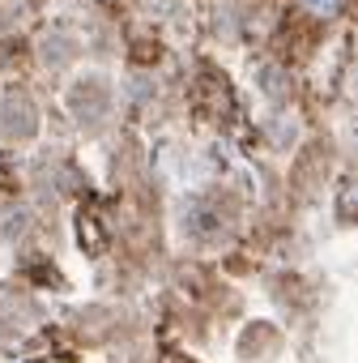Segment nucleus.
Here are the masks:
<instances>
[{"instance_id":"obj_1","label":"nucleus","mask_w":358,"mask_h":363,"mask_svg":"<svg viewBox=\"0 0 358 363\" xmlns=\"http://www.w3.org/2000/svg\"><path fill=\"white\" fill-rule=\"evenodd\" d=\"M115 103H120V94H115L111 77H103V73H77V77L64 86V116H69V124H73L77 133H86V137H98V133L111 124Z\"/></svg>"},{"instance_id":"obj_2","label":"nucleus","mask_w":358,"mask_h":363,"mask_svg":"<svg viewBox=\"0 0 358 363\" xmlns=\"http://www.w3.org/2000/svg\"><path fill=\"white\" fill-rule=\"evenodd\" d=\"M43 128V107L26 86H0V141L5 145H30Z\"/></svg>"},{"instance_id":"obj_3","label":"nucleus","mask_w":358,"mask_h":363,"mask_svg":"<svg viewBox=\"0 0 358 363\" xmlns=\"http://www.w3.org/2000/svg\"><path fill=\"white\" fill-rule=\"evenodd\" d=\"M81 35L73 30V26H64V22H56V26H47L39 39H35V60H39V69L43 73H69L77 60H81Z\"/></svg>"},{"instance_id":"obj_4","label":"nucleus","mask_w":358,"mask_h":363,"mask_svg":"<svg viewBox=\"0 0 358 363\" xmlns=\"http://www.w3.org/2000/svg\"><path fill=\"white\" fill-rule=\"evenodd\" d=\"M277 346H282V333H277L269 320H252V325L239 333V342H235V350H239L243 363L269 359V354H277Z\"/></svg>"},{"instance_id":"obj_5","label":"nucleus","mask_w":358,"mask_h":363,"mask_svg":"<svg viewBox=\"0 0 358 363\" xmlns=\"http://www.w3.org/2000/svg\"><path fill=\"white\" fill-rule=\"evenodd\" d=\"M337 223L358 227V179H345L337 189Z\"/></svg>"},{"instance_id":"obj_6","label":"nucleus","mask_w":358,"mask_h":363,"mask_svg":"<svg viewBox=\"0 0 358 363\" xmlns=\"http://www.w3.org/2000/svg\"><path fill=\"white\" fill-rule=\"evenodd\" d=\"M256 82H260V90H265V99H277V103H282V99L290 94V86H286V73H282L277 65H265V69L256 73Z\"/></svg>"},{"instance_id":"obj_7","label":"nucleus","mask_w":358,"mask_h":363,"mask_svg":"<svg viewBox=\"0 0 358 363\" xmlns=\"http://www.w3.org/2000/svg\"><path fill=\"white\" fill-rule=\"evenodd\" d=\"M299 5H303L307 18H316V22H333V18L345 9V0H299Z\"/></svg>"},{"instance_id":"obj_8","label":"nucleus","mask_w":358,"mask_h":363,"mask_svg":"<svg viewBox=\"0 0 358 363\" xmlns=\"http://www.w3.org/2000/svg\"><path fill=\"white\" fill-rule=\"evenodd\" d=\"M13 333H18V320H13V316H9L5 308H0V346H5V342H9Z\"/></svg>"}]
</instances>
